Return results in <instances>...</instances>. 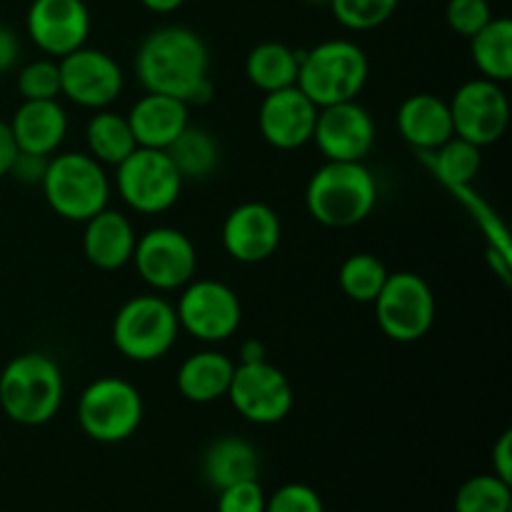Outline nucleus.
<instances>
[{"mask_svg": "<svg viewBox=\"0 0 512 512\" xmlns=\"http://www.w3.org/2000/svg\"><path fill=\"white\" fill-rule=\"evenodd\" d=\"M135 75L145 93L170 95L185 105H205L215 93L208 45L185 25H165L145 35L135 53Z\"/></svg>", "mask_w": 512, "mask_h": 512, "instance_id": "f257e3e1", "label": "nucleus"}, {"mask_svg": "<svg viewBox=\"0 0 512 512\" xmlns=\"http://www.w3.org/2000/svg\"><path fill=\"white\" fill-rule=\"evenodd\" d=\"M378 183L365 163L325 160L310 178L305 205L313 220L333 230L355 228L375 210Z\"/></svg>", "mask_w": 512, "mask_h": 512, "instance_id": "f03ea898", "label": "nucleus"}, {"mask_svg": "<svg viewBox=\"0 0 512 512\" xmlns=\"http://www.w3.org/2000/svg\"><path fill=\"white\" fill-rule=\"evenodd\" d=\"M65 398L60 365L50 355L23 353L0 373V408L13 423L38 428L58 415Z\"/></svg>", "mask_w": 512, "mask_h": 512, "instance_id": "7ed1b4c3", "label": "nucleus"}, {"mask_svg": "<svg viewBox=\"0 0 512 512\" xmlns=\"http://www.w3.org/2000/svg\"><path fill=\"white\" fill-rule=\"evenodd\" d=\"M370 63L365 50L353 40L333 38L300 50L298 88L318 108L358 100L368 83Z\"/></svg>", "mask_w": 512, "mask_h": 512, "instance_id": "20e7f679", "label": "nucleus"}, {"mask_svg": "<svg viewBox=\"0 0 512 512\" xmlns=\"http://www.w3.org/2000/svg\"><path fill=\"white\" fill-rule=\"evenodd\" d=\"M40 188L53 213L70 223H85L108 208L110 200L108 173L90 153H60L50 158Z\"/></svg>", "mask_w": 512, "mask_h": 512, "instance_id": "39448f33", "label": "nucleus"}, {"mask_svg": "<svg viewBox=\"0 0 512 512\" xmlns=\"http://www.w3.org/2000/svg\"><path fill=\"white\" fill-rule=\"evenodd\" d=\"M180 323L175 305L163 295H138L120 305L113 318V345L133 363L165 358L178 343Z\"/></svg>", "mask_w": 512, "mask_h": 512, "instance_id": "423d86ee", "label": "nucleus"}, {"mask_svg": "<svg viewBox=\"0 0 512 512\" xmlns=\"http://www.w3.org/2000/svg\"><path fill=\"white\" fill-rule=\"evenodd\" d=\"M143 423V398L123 378H98L80 393L78 425L95 443H123Z\"/></svg>", "mask_w": 512, "mask_h": 512, "instance_id": "0eeeda50", "label": "nucleus"}, {"mask_svg": "<svg viewBox=\"0 0 512 512\" xmlns=\"http://www.w3.org/2000/svg\"><path fill=\"white\" fill-rule=\"evenodd\" d=\"M183 175L165 150L135 148L115 165V190L130 210L140 215H160L178 203Z\"/></svg>", "mask_w": 512, "mask_h": 512, "instance_id": "6e6552de", "label": "nucleus"}, {"mask_svg": "<svg viewBox=\"0 0 512 512\" xmlns=\"http://www.w3.org/2000/svg\"><path fill=\"white\" fill-rule=\"evenodd\" d=\"M375 320L393 343H418L435 323V295L428 280L418 273H390L375 298Z\"/></svg>", "mask_w": 512, "mask_h": 512, "instance_id": "1a4fd4ad", "label": "nucleus"}, {"mask_svg": "<svg viewBox=\"0 0 512 512\" xmlns=\"http://www.w3.org/2000/svg\"><path fill=\"white\" fill-rule=\"evenodd\" d=\"M180 330L203 343H223L238 333L243 305L238 293L220 280H190L175 305Z\"/></svg>", "mask_w": 512, "mask_h": 512, "instance_id": "9d476101", "label": "nucleus"}, {"mask_svg": "<svg viewBox=\"0 0 512 512\" xmlns=\"http://www.w3.org/2000/svg\"><path fill=\"white\" fill-rule=\"evenodd\" d=\"M130 263L140 280L158 293L183 290L198 270V250L178 228H153L135 240Z\"/></svg>", "mask_w": 512, "mask_h": 512, "instance_id": "9b49d317", "label": "nucleus"}, {"mask_svg": "<svg viewBox=\"0 0 512 512\" xmlns=\"http://www.w3.org/2000/svg\"><path fill=\"white\" fill-rule=\"evenodd\" d=\"M228 400L253 425H275L293 410V383L280 368L263 363H235Z\"/></svg>", "mask_w": 512, "mask_h": 512, "instance_id": "f8f14e48", "label": "nucleus"}, {"mask_svg": "<svg viewBox=\"0 0 512 512\" xmlns=\"http://www.w3.org/2000/svg\"><path fill=\"white\" fill-rule=\"evenodd\" d=\"M453 133L478 148L498 143L510 125V100L503 85L488 78H473L455 90L450 100Z\"/></svg>", "mask_w": 512, "mask_h": 512, "instance_id": "ddd939ff", "label": "nucleus"}, {"mask_svg": "<svg viewBox=\"0 0 512 512\" xmlns=\"http://www.w3.org/2000/svg\"><path fill=\"white\" fill-rule=\"evenodd\" d=\"M60 95L88 110H105L120 98L125 88L123 68L113 55L98 48L73 50L58 58Z\"/></svg>", "mask_w": 512, "mask_h": 512, "instance_id": "4468645a", "label": "nucleus"}, {"mask_svg": "<svg viewBox=\"0 0 512 512\" xmlns=\"http://www.w3.org/2000/svg\"><path fill=\"white\" fill-rule=\"evenodd\" d=\"M310 143L318 145L325 160L365 163L375 145L373 115L358 100H345V103L318 108Z\"/></svg>", "mask_w": 512, "mask_h": 512, "instance_id": "2eb2a0df", "label": "nucleus"}, {"mask_svg": "<svg viewBox=\"0 0 512 512\" xmlns=\"http://www.w3.org/2000/svg\"><path fill=\"white\" fill-rule=\"evenodd\" d=\"M90 25L93 20L83 0H33L25 15V28L35 48L55 60L83 48Z\"/></svg>", "mask_w": 512, "mask_h": 512, "instance_id": "dca6fc26", "label": "nucleus"}, {"mask_svg": "<svg viewBox=\"0 0 512 512\" xmlns=\"http://www.w3.org/2000/svg\"><path fill=\"white\" fill-rule=\"evenodd\" d=\"M225 253L245 265L273 258L283 240V223L268 203L250 200L230 210L220 230Z\"/></svg>", "mask_w": 512, "mask_h": 512, "instance_id": "f3484780", "label": "nucleus"}, {"mask_svg": "<svg viewBox=\"0 0 512 512\" xmlns=\"http://www.w3.org/2000/svg\"><path fill=\"white\" fill-rule=\"evenodd\" d=\"M318 105L298 88L265 93L258 110L260 135L278 150H300L313 140Z\"/></svg>", "mask_w": 512, "mask_h": 512, "instance_id": "a211bd4d", "label": "nucleus"}, {"mask_svg": "<svg viewBox=\"0 0 512 512\" xmlns=\"http://www.w3.org/2000/svg\"><path fill=\"white\" fill-rule=\"evenodd\" d=\"M190 105L160 93H145L125 115L138 148L168 150L190 125Z\"/></svg>", "mask_w": 512, "mask_h": 512, "instance_id": "6ab92c4d", "label": "nucleus"}, {"mask_svg": "<svg viewBox=\"0 0 512 512\" xmlns=\"http://www.w3.org/2000/svg\"><path fill=\"white\" fill-rule=\"evenodd\" d=\"M8 125L18 153L45 158H50L68 135V115L58 100H23Z\"/></svg>", "mask_w": 512, "mask_h": 512, "instance_id": "aec40b11", "label": "nucleus"}, {"mask_svg": "<svg viewBox=\"0 0 512 512\" xmlns=\"http://www.w3.org/2000/svg\"><path fill=\"white\" fill-rule=\"evenodd\" d=\"M83 225V255L93 268L113 273L130 263L138 235L128 215L105 208Z\"/></svg>", "mask_w": 512, "mask_h": 512, "instance_id": "412c9836", "label": "nucleus"}, {"mask_svg": "<svg viewBox=\"0 0 512 512\" xmlns=\"http://www.w3.org/2000/svg\"><path fill=\"white\" fill-rule=\"evenodd\" d=\"M398 130L420 153H433L453 138V115L448 100L433 93H415L398 108Z\"/></svg>", "mask_w": 512, "mask_h": 512, "instance_id": "4be33fe9", "label": "nucleus"}, {"mask_svg": "<svg viewBox=\"0 0 512 512\" xmlns=\"http://www.w3.org/2000/svg\"><path fill=\"white\" fill-rule=\"evenodd\" d=\"M235 363L218 350H200L180 363L175 385L188 403L208 405L220 398H228L233 383Z\"/></svg>", "mask_w": 512, "mask_h": 512, "instance_id": "5701e85b", "label": "nucleus"}, {"mask_svg": "<svg viewBox=\"0 0 512 512\" xmlns=\"http://www.w3.org/2000/svg\"><path fill=\"white\" fill-rule=\"evenodd\" d=\"M258 473V450L248 440L235 438V435L218 438L208 445L203 455V475L215 490L230 488V485L245 483V480H258Z\"/></svg>", "mask_w": 512, "mask_h": 512, "instance_id": "b1692460", "label": "nucleus"}, {"mask_svg": "<svg viewBox=\"0 0 512 512\" xmlns=\"http://www.w3.org/2000/svg\"><path fill=\"white\" fill-rule=\"evenodd\" d=\"M300 50L288 48L278 40L258 43L245 58V78L260 93H275V90L293 88L298 83Z\"/></svg>", "mask_w": 512, "mask_h": 512, "instance_id": "393cba45", "label": "nucleus"}, {"mask_svg": "<svg viewBox=\"0 0 512 512\" xmlns=\"http://www.w3.org/2000/svg\"><path fill=\"white\" fill-rule=\"evenodd\" d=\"M470 58L480 78L508 83L512 78V20L493 18L470 38Z\"/></svg>", "mask_w": 512, "mask_h": 512, "instance_id": "a878e982", "label": "nucleus"}, {"mask_svg": "<svg viewBox=\"0 0 512 512\" xmlns=\"http://www.w3.org/2000/svg\"><path fill=\"white\" fill-rule=\"evenodd\" d=\"M85 143H88L90 155L100 165H120L135 148L133 130L125 115L113 113V110H95L93 118L85 125Z\"/></svg>", "mask_w": 512, "mask_h": 512, "instance_id": "bb28decb", "label": "nucleus"}, {"mask_svg": "<svg viewBox=\"0 0 512 512\" xmlns=\"http://www.w3.org/2000/svg\"><path fill=\"white\" fill-rule=\"evenodd\" d=\"M165 153L170 155L183 180H205L218 170L220 163L218 140L198 125H188Z\"/></svg>", "mask_w": 512, "mask_h": 512, "instance_id": "cd10ccee", "label": "nucleus"}, {"mask_svg": "<svg viewBox=\"0 0 512 512\" xmlns=\"http://www.w3.org/2000/svg\"><path fill=\"white\" fill-rule=\"evenodd\" d=\"M388 268L383 260L373 253H355L340 265L338 283L348 300L363 305H373L388 280Z\"/></svg>", "mask_w": 512, "mask_h": 512, "instance_id": "c85d7f7f", "label": "nucleus"}, {"mask_svg": "<svg viewBox=\"0 0 512 512\" xmlns=\"http://www.w3.org/2000/svg\"><path fill=\"white\" fill-rule=\"evenodd\" d=\"M480 150L483 148L453 135V138L445 145H440L438 150L423 155H433L430 163H433V170L438 173V178L443 180L445 185H450L453 190H460L468 188L475 180V175L480 173V165H483Z\"/></svg>", "mask_w": 512, "mask_h": 512, "instance_id": "c756f323", "label": "nucleus"}, {"mask_svg": "<svg viewBox=\"0 0 512 512\" xmlns=\"http://www.w3.org/2000/svg\"><path fill=\"white\" fill-rule=\"evenodd\" d=\"M512 483H505L498 475H475L460 485L455 495V512H510L512 510Z\"/></svg>", "mask_w": 512, "mask_h": 512, "instance_id": "7c9ffc66", "label": "nucleus"}, {"mask_svg": "<svg viewBox=\"0 0 512 512\" xmlns=\"http://www.w3.org/2000/svg\"><path fill=\"white\" fill-rule=\"evenodd\" d=\"M398 5L400 0H330L335 20L355 33L385 25L395 15Z\"/></svg>", "mask_w": 512, "mask_h": 512, "instance_id": "2f4dec72", "label": "nucleus"}, {"mask_svg": "<svg viewBox=\"0 0 512 512\" xmlns=\"http://www.w3.org/2000/svg\"><path fill=\"white\" fill-rule=\"evenodd\" d=\"M18 93L23 100H58L60 68L55 58H40L23 65L18 73Z\"/></svg>", "mask_w": 512, "mask_h": 512, "instance_id": "473e14b6", "label": "nucleus"}, {"mask_svg": "<svg viewBox=\"0 0 512 512\" xmlns=\"http://www.w3.org/2000/svg\"><path fill=\"white\" fill-rule=\"evenodd\" d=\"M493 18L488 0H448L445 5V20L463 38H473Z\"/></svg>", "mask_w": 512, "mask_h": 512, "instance_id": "72a5a7b5", "label": "nucleus"}, {"mask_svg": "<svg viewBox=\"0 0 512 512\" xmlns=\"http://www.w3.org/2000/svg\"><path fill=\"white\" fill-rule=\"evenodd\" d=\"M265 512H325V508L310 485L288 483L265 500Z\"/></svg>", "mask_w": 512, "mask_h": 512, "instance_id": "f704fd0d", "label": "nucleus"}, {"mask_svg": "<svg viewBox=\"0 0 512 512\" xmlns=\"http://www.w3.org/2000/svg\"><path fill=\"white\" fill-rule=\"evenodd\" d=\"M218 512H265V493L258 480H245L218 490Z\"/></svg>", "mask_w": 512, "mask_h": 512, "instance_id": "c9c22d12", "label": "nucleus"}, {"mask_svg": "<svg viewBox=\"0 0 512 512\" xmlns=\"http://www.w3.org/2000/svg\"><path fill=\"white\" fill-rule=\"evenodd\" d=\"M48 160L45 155H30V153H18L15 158L13 168H10V175L20 183H28V185H40L43 180L45 168H48Z\"/></svg>", "mask_w": 512, "mask_h": 512, "instance_id": "e433bc0d", "label": "nucleus"}, {"mask_svg": "<svg viewBox=\"0 0 512 512\" xmlns=\"http://www.w3.org/2000/svg\"><path fill=\"white\" fill-rule=\"evenodd\" d=\"M493 475L512 483V430H505L493 445Z\"/></svg>", "mask_w": 512, "mask_h": 512, "instance_id": "4c0bfd02", "label": "nucleus"}, {"mask_svg": "<svg viewBox=\"0 0 512 512\" xmlns=\"http://www.w3.org/2000/svg\"><path fill=\"white\" fill-rule=\"evenodd\" d=\"M20 58V40L8 25H0V75L15 68Z\"/></svg>", "mask_w": 512, "mask_h": 512, "instance_id": "58836bf2", "label": "nucleus"}, {"mask_svg": "<svg viewBox=\"0 0 512 512\" xmlns=\"http://www.w3.org/2000/svg\"><path fill=\"white\" fill-rule=\"evenodd\" d=\"M15 158H18V145H15L13 133H10V125L0 120V180L10 175Z\"/></svg>", "mask_w": 512, "mask_h": 512, "instance_id": "ea45409f", "label": "nucleus"}, {"mask_svg": "<svg viewBox=\"0 0 512 512\" xmlns=\"http://www.w3.org/2000/svg\"><path fill=\"white\" fill-rule=\"evenodd\" d=\"M263 360H268V353L260 340L253 338L240 345V363H263Z\"/></svg>", "mask_w": 512, "mask_h": 512, "instance_id": "a19ab883", "label": "nucleus"}, {"mask_svg": "<svg viewBox=\"0 0 512 512\" xmlns=\"http://www.w3.org/2000/svg\"><path fill=\"white\" fill-rule=\"evenodd\" d=\"M143 8H148L150 13H158V15H168L175 13L178 8H183L185 0H140Z\"/></svg>", "mask_w": 512, "mask_h": 512, "instance_id": "79ce46f5", "label": "nucleus"}, {"mask_svg": "<svg viewBox=\"0 0 512 512\" xmlns=\"http://www.w3.org/2000/svg\"><path fill=\"white\" fill-rule=\"evenodd\" d=\"M305 3H313V5H323V3H330V0H305Z\"/></svg>", "mask_w": 512, "mask_h": 512, "instance_id": "37998d69", "label": "nucleus"}]
</instances>
